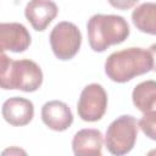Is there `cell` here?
I'll return each instance as SVG.
<instances>
[{
    "mask_svg": "<svg viewBox=\"0 0 156 156\" xmlns=\"http://www.w3.org/2000/svg\"><path fill=\"white\" fill-rule=\"evenodd\" d=\"M49 39L54 55L58 60L66 61L74 57L79 51L82 33L74 23L62 21L52 28Z\"/></svg>",
    "mask_w": 156,
    "mask_h": 156,
    "instance_id": "5b68a950",
    "label": "cell"
},
{
    "mask_svg": "<svg viewBox=\"0 0 156 156\" xmlns=\"http://www.w3.org/2000/svg\"><path fill=\"white\" fill-rule=\"evenodd\" d=\"M134 26L143 33L156 34V4L144 2L132 12Z\"/></svg>",
    "mask_w": 156,
    "mask_h": 156,
    "instance_id": "4fadbf2b",
    "label": "cell"
},
{
    "mask_svg": "<svg viewBox=\"0 0 156 156\" xmlns=\"http://www.w3.org/2000/svg\"><path fill=\"white\" fill-rule=\"evenodd\" d=\"M138 127H140V129L143 130L144 134H146V136L155 140L156 139V112L155 110L145 112L141 119L138 122Z\"/></svg>",
    "mask_w": 156,
    "mask_h": 156,
    "instance_id": "5bb4252c",
    "label": "cell"
},
{
    "mask_svg": "<svg viewBox=\"0 0 156 156\" xmlns=\"http://www.w3.org/2000/svg\"><path fill=\"white\" fill-rule=\"evenodd\" d=\"M57 12V5L52 0H29L24 9L26 18L38 32L45 30Z\"/></svg>",
    "mask_w": 156,
    "mask_h": 156,
    "instance_id": "30bf717a",
    "label": "cell"
},
{
    "mask_svg": "<svg viewBox=\"0 0 156 156\" xmlns=\"http://www.w3.org/2000/svg\"><path fill=\"white\" fill-rule=\"evenodd\" d=\"M90 48L96 52L105 51L108 46L123 43L129 35V24L118 15L96 13L87 24Z\"/></svg>",
    "mask_w": 156,
    "mask_h": 156,
    "instance_id": "7a4b0ae2",
    "label": "cell"
},
{
    "mask_svg": "<svg viewBox=\"0 0 156 156\" xmlns=\"http://www.w3.org/2000/svg\"><path fill=\"white\" fill-rule=\"evenodd\" d=\"M20 154L26 155V151L18 149V147H16V146H13V147H11V149H7V150H4V151H2V155H20Z\"/></svg>",
    "mask_w": 156,
    "mask_h": 156,
    "instance_id": "2e32d148",
    "label": "cell"
},
{
    "mask_svg": "<svg viewBox=\"0 0 156 156\" xmlns=\"http://www.w3.org/2000/svg\"><path fill=\"white\" fill-rule=\"evenodd\" d=\"M134 106L143 113L154 111L156 106V83L155 80H144L139 83L132 94Z\"/></svg>",
    "mask_w": 156,
    "mask_h": 156,
    "instance_id": "7c38bea8",
    "label": "cell"
},
{
    "mask_svg": "<svg viewBox=\"0 0 156 156\" xmlns=\"http://www.w3.org/2000/svg\"><path fill=\"white\" fill-rule=\"evenodd\" d=\"M152 68L154 49L128 48L112 52L105 61V73L116 83H126Z\"/></svg>",
    "mask_w": 156,
    "mask_h": 156,
    "instance_id": "6da1fadb",
    "label": "cell"
},
{
    "mask_svg": "<svg viewBox=\"0 0 156 156\" xmlns=\"http://www.w3.org/2000/svg\"><path fill=\"white\" fill-rule=\"evenodd\" d=\"M4 119L15 127L28 124L34 116V105L30 100L21 96L7 99L1 107Z\"/></svg>",
    "mask_w": 156,
    "mask_h": 156,
    "instance_id": "9c48e42d",
    "label": "cell"
},
{
    "mask_svg": "<svg viewBox=\"0 0 156 156\" xmlns=\"http://www.w3.org/2000/svg\"><path fill=\"white\" fill-rule=\"evenodd\" d=\"M108 4L118 10H128L132 9L139 0H107Z\"/></svg>",
    "mask_w": 156,
    "mask_h": 156,
    "instance_id": "9a60e30c",
    "label": "cell"
},
{
    "mask_svg": "<svg viewBox=\"0 0 156 156\" xmlns=\"http://www.w3.org/2000/svg\"><path fill=\"white\" fill-rule=\"evenodd\" d=\"M41 119L50 129L55 132H63L71 127L73 122V115L66 102L51 100L43 105Z\"/></svg>",
    "mask_w": 156,
    "mask_h": 156,
    "instance_id": "ba28073f",
    "label": "cell"
},
{
    "mask_svg": "<svg viewBox=\"0 0 156 156\" xmlns=\"http://www.w3.org/2000/svg\"><path fill=\"white\" fill-rule=\"evenodd\" d=\"M138 121L130 115L117 117L110 123L105 135V145L110 154L121 156L128 154L135 145Z\"/></svg>",
    "mask_w": 156,
    "mask_h": 156,
    "instance_id": "277c9868",
    "label": "cell"
},
{
    "mask_svg": "<svg viewBox=\"0 0 156 156\" xmlns=\"http://www.w3.org/2000/svg\"><path fill=\"white\" fill-rule=\"evenodd\" d=\"M30 41V34L23 24L17 22L0 23V51L23 52L29 48Z\"/></svg>",
    "mask_w": 156,
    "mask_h": 156,
    "instance_id": "52a82bcc",
    "label": "cell"
},
{
    "mask_svg": "<svg viewBox=\"0 0 156 156\" xmlns=\"http://www.w3.org/2000/svg\"><path fill=\"white\" fill-rule=\"evenodd\" d=\"M102 145V133L94 128L80 129L72 139V149L76 156H101Z\"/></svg>",
    "mask_w": 156,
    "mask_h": 156,
    "instance_id": "8fae6325",
    "label": "cell"
},
{
    "mask_svg": "<svg viewBox=\"0 0 156 156\" xmlns=\"http://www.w3.org/2000/svg\"><path fill=\"white\" fill-rule=\"evenodd\" d=\"M107 108V94L98 83L88 84L80 93L77 111L85 122H96L102 118Z\"/></svg>",
    "mask_w": 156,
    "mask_h": 156,
    "instance_id": "8992f818",
    "label": "cell"
},
{
    "mask_svg": "<svg viewBox=\"0 0 156 156\" xmlns=\"http://www.w3.org/2000/svg\"><path fill=\"white\" fill-rule=\"evenodd\" d=\"M43 83V72L39 65L32 60H12L5 76L0 79V88L5 90L17 89L26 93L35 91Z\"/></svg>",
    "mask_w": 156,
    "mask_h": 156,
    "instance_id": "3957f363",
    "label": "cell"
}]
</instances>
